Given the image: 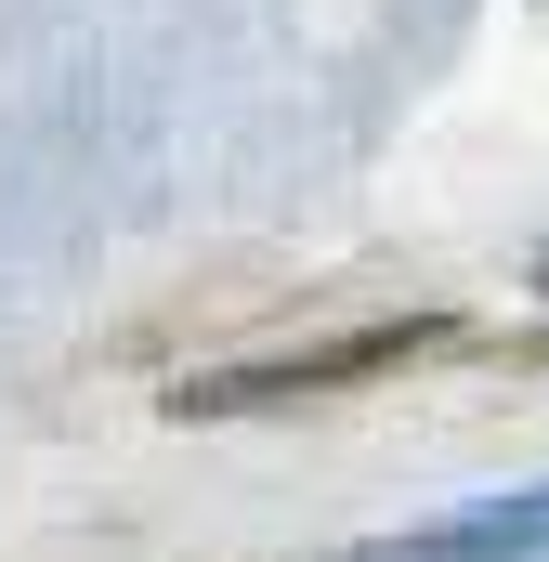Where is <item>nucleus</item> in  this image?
I'll return each mask as SVG.
<instances>
[{"label":"nucleus","mask_w":549,"mask_h":562,"mask_svg":"<svg viewBox=\"0 0 549 562\" xmlns=\"http://www.w3.org/2000/svg\"><path fill=\"white\" fill-rule=\"evenodd\" d=\"M445 327H367V340H327V353H274V367H223V380H183L170 406L183 419H249V406H288V393H340V380H380V367H406L432 353Z\"/></svg>","instance_id":"obj_1"},{"label":"nucleus","mask_w":549,"mask_h":562,"mask_svg":"<svg viewBox=\"0 0 549 562\" xmlns=\"http://www.w3.org/2000/svg\"><path fill=\"white\" fill-rule=\"evenodd\" d=\"M537 537H549V484H537V497H484V510L432 524V550H537Z\"/></svg>","instance_id":"obj_2"},{"label":"nucleus","mask_w":549,"mask_h":562,"mask_svg":"<svg viewBox=\"0 0 549 562\" xmlns=\"http://www.w3.org/2000/svg\"><path fill=\"white\" fill-rule=\"evenodd\" d=\"M537 288H549V262H537Z\"/></svg>","instance_id":"obj_3"}]
</instances>
